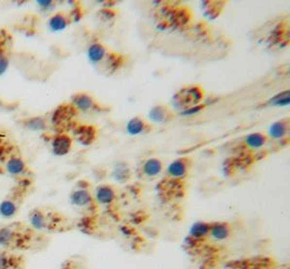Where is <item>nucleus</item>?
Here are the masks:
<instances>
[{
	"mask_svg": "<svg viewBox=\"0 0 290 269\" xmlns=\"http://www.w3.org/2000/svg\"><path fill=\"white\" fill-rule=\"evenodd\" d=\"M25 127L30 130L41 131L46 128V121L43 117H31L25 120Z\"/></svg>",
	"mask_w": 290,
	"mask_h": 269,
	"instance_id": "24",
	"label": "nucleus"
},
{
	"mask_svg": "<svg viewBox=\"0 0 290 269\" xmlns=\"http://www.w3.org/2000/svg\"><path fill=\"white\" fill-rule=\"evenodd\" d=\"M243 142L252 150L262 149L268 142V136L262 133H251L243 137Z\"/></svg>",
	"mask_w": 290,
	"mask_h": 269,
	"instance_id": "20",
	"label": "nucleus"
},
{
	"mask_svg": "<svg viewBox=\"0 0 290 269\" xmlns=\"http://www.w3.org/2000/svg\"><path fill=\"white\" fill-rule=\"evenodd\" d=\"M72 107L75 111L88 113L99 111L100 104L97 103L93 95L86 93H78L72 97Z\"/></svg>",
	"mask_w": 290,
	"mask_h": 269,
	"instance_id": "4",
	"label": "nucleus"
},
{
	"mask_svg": "<svg viewBox=\"0 0 290 269\" xmlns=\"http://www.w3.org/2000/svg\"><path fill=\"white\" fill-rule=\"evenodd\" d=\"M75 139L83 145H89L95 141L97 131L94 126L80 125L74 129Z\"/></svg>",
	"mask_w": 290,
	"mask_h": 269,
	"instance_id": "13",
	"label": "nucleus"
},
{
	"mask_svg": "<svg viewBox=\"0 0 290 269\" xmlns=\"http://www.w3.org/2000/svg\"><path fill=\"white\" fill-rule=\"evenodd\" d=\"M4 170L11 176H22L26 174L27 165L23 158L17 154H12L10 158H7Z\"/></svg>",
	"mask_w": 290,
	"mask_h": 269,
	"instance_id": "9",
	"label": "nucleus"
},
{
	"mask_svg": "<svg viewBox=\"0 0 290 269\" xmlns=\"http://www.w3.org/2000/svg\"><path fill=\"white\" fill-rule=\"evenodd\" d=\"M204 98V93L200 87L198 86H188L184 87L178 93L174 95L173 104L182 110H187V109L196 107L200 103Z\"/></svg>",
	"mask_w": 290,
	"mask_h": 269,
	"instance_id": "1",
	"label": "nucleus"
},
{
	"mask_svg": "<svg viewBox=\"0 0 290 269\" xmlns=\"http://www.w3.org/2000/svg\"><path fill=\"white\" fill-rule=\"evenodd\" d=\"M210 222H196L189 228V238L193 241H200L208 238L210 230Z\"/></svg>",
	"mask_w": 290,
	"mask_h": 269,
	"instance_id": "19",
	"label": "nucleus"
},
{
	"mask_svg": "<svg viewBox=\"0 0 290 269\" xmlns=\"http://www.w3.org/2000/svg\"><path fill=\"white\" fill-rule=\"evenodd\" d=\"M163 162L158 158H149L142 163L141 173L147 178H155L163 172Z\"/></svg>",
	"mask_w": 290,
	"mask_h": 269,
	"instance_id": "11",
	"label": "nucleus"
},
{
	"mask_svg": "<svg viewBox=\"0 0 290 269\" xmlns=\"http://www.w3.org/2000/svg\"><path fill=\"white\" fill-rule=\"evenodd\" d=\"M19 265L17 257L6 252L0 253V269H13Z\"/></svg>",
	"mask_w": 290,
	"mask_h": 269,
	"instance_id": "23",
	"label": "nucleus"
},
{
	"mask_svg": "<svg viewBox=\"0 0 290 269\" xmlns=\"http://www.w3.org/2000/svg\"><path fill=\"white\" fill-rule=\"evenodd\" d=\"M70 24V17H68L64 12H56L54 15L49 17L48 27L52 32H62L67 29Z\"/></svg>",
	"mask_w": 290,
	"mask_h": 269,
	"instance_id": "17",
	"label": "nucleus"
},
{
	"mask_svg": "<svg viewBox=\"0 0 290 269\" xmlns=\"http://www.w3.org/2000/svg\"><path fill=\"white\" fill-rule=\"evenodd\" d=\"M6 157H7V149H6V147H4V145L0 144V162L4 161V159L7 158Z\"/></svg>",
	"mask_w": 290,
	"mask_h": 269,
	"instance_id": "27",
	"label": "nucleus"
},
{
	"mask_svg": "<svg viewBox=\"0 0 290 269\" xmlns=\"http://www.w3.org/2000/svg\"><path fill=\"white\" fill-rule=\"evenodd\" d=\"M289 131V121L287 120H280L276 121L269 126L268 134L271 139L280 140L285 138V136L288 134Z\"/></svg>",
	"mask_w": 290,
	"mask_h": 269,
	"instance_id": "15",
	"label": "nucleus"
},
{
	"mask_svg": "<svg viewBox=\"0 0 290 269\" xmlns=\"http://www.w3.org/2000/svg\"><path fill=\"white\" fill-rule=\"evenodd\" d=\"M289 102H290V93L289 90H285L270 98L268 101H266V104H268L269 107L286 108L289 106Z\"/></svg>",
	"mask_w": 290,
	"mask_h": 269,
	"instance_id": "22",
	"label": "nucleus"
},
{
	"mask_svg": "<svg viewBox=\"0 0 290 269\" xmlns=\"http://www.w3.org/2000/svg\"><path fill=\"white\" fill-rule=\"evenodd\" d=\"M148 118L150 122L155 124H168L172 121L173 113L168 107L165 106H155L151 108L148 112Z\"/></svg>",
	"mask_w": 290,
	"mask_h": 269,
	"instance_id": "10",
	"label": "nucleus"
},
{
	"mask_svg": "<svg viewBox=\"0 0 290 269\" xmlns=\"http://www.w3.org/2000/svg\"><path fill=\"white\" fill-rule=\"evenodd\" d=\"M126 134L130 136H139L141 134H145L148 130V124H147L145 120H142L139 116L132 117L131 120H128L125 125Z\"/></svg>",
	"mask_w": 290,
	"mask_h": 269,
	"instance_id": "16",
	"label": "nucleus"
},
{
	"mask_svg": "<svg viewBox=\"0 0 290 269\" xmlns=\"http://www.w3.org/2000/svg\"><path fill=\"white\" fill-rule=\"evenodd\" d=\"M73 145V139L68 134H58L51 139V151L53 156L64 157L70 153Z\"/></svg>",
	"mask_w": 290,
	"mask_h": 269,
	"instance_id": "6",
	"label": "nucleus"
},
{
	"mask_svg": "<svg viewBox=\"0 0 290 269\" xmlns=\"http://www.w3.org/2000/svg\"><path fill=\"white\" fill-rule=\"evenodd\" d=\"M70 203L77 208L88 209L95 204L93 193L88 188L84 187H77L70 194Z\"/></svg>",
	"mask_w": 290,
	"mask_h": 269,
	"instance_id": "5",
	"label": "nucleus"
},
{
	"mask_svg": "<svg viewBox=\"0 0 290 269\" xmlns=\"http://www.w3.org/2000/svg\"><path fill=\"white\" fill-rule=\"evenodd\" d=\"M29 221L32 228H34L35 230H44L48 227L49 217L41 209L35 208L30 213Z\"/></svg>",
	"mask_w": 290,
	"mask_h": 269,
	"instance_id": "18",
	"label": "nucleus"
},
{
	"mask_svg": "<svg viewBox=\"0 0 290 269\" xmlns=\"http://www.w3.org/2000/svg\"><path fill=\"white\" fill-rule=\"evenodd\" d=\"M36 3H37V6L40 9H43V10H49V9L53 8L54 6V2L51 1V0H38Z\"/></svg>",
	"mask_w": 290,
	"mask_h": 269,
	"instance_id": "26",
	"label": "nucleus"
},
{
	"mask_svg": "<svg viewBox=\"0 0 290 269\" xmlns=\"http://www.w3.org/2000/svg\"><path fill=\"white\" fill-rule=\"evenodd\" d=\"M95 204L101 206H110L117 200V191L111 185L101 184L96 186L93 192Z\"/></svg>",
	"mask_w": 290,
	"mask_h": 269,
	"instance_id": "3",
	"label": "nucleus"
},
{
	"mask_svg": "<svg viewBox=\"0 0 290 269\" xmlns=\"http://www.w3.org/2000/svg\"><path fill=\"white\" fill-rule=\"evenodd\" d=\"M12 227L4 226L0 228V247L2 248H21L22 238Z\"/></svg>",
	"mask_w": 290,
	"mask_h": 269,
	"instance_id": "7",
	"label": "nucleus"
},
{
	"mask_svg": "<svg viewBox=\"0 0 290 269\" xmlns=\"http://www.w3.org/2000/svg\"><path fill=\"white\" fill-rule=\"evenodd\" d=\"M190 159L187 158H179L174 159L167 166L165 174L169 178L174 180H182L187 176L190 168Z\"/></svg>",
	"mask_w": 290,
	"mask_h": 269,
	"instance_id": "2",
	"label": "nucleus"
},
{
	"mask_svg": "<svg viewBox=\"0 0 290 269\" xmlns=\"http://www.w3.org/2000/svg\"><path fill=\"white\" fill-rule=\"evenodd\" d=\"M232 236V227L227 222H216L210 225L209 238L216 242H222Z\"/></svg>",
	"mask_w": 290,
	"mask_h": 269,
	"instance_id": "8",
	"label": "nucleus"
},
{
	"mask_svg": "<svg viewBox=\"0 0 290 269\" xmlns=\"http://www.w3.org/2000/svg\"><path fill=\"white\" fill-rule=\"evenodd\" d=\"M87 59L91 64H99L102 63L104 59L108 57V49L102 44L94 43L87 48Z\"/></svg>",
	"mask_w": 290,
	"mask_h": 269,
	"instance_id": "12",
	"label": "nucleus"
},
{
	"mask_svg": "<svg viewBox=\"0 0 290 269\" xmlns=\"http://www.w3.org/2000/svg\"><path fill=\"white\" fill-rule=\"evenodd\" d=\"M112 177L114 181L119 182V184H124L131 177V170L126 163L119 162L116 166L113 167L112 171Z\"/></svg>",
	"mask_w": 290,
	"mask_h": 269,
	"instance_id": "21",
	"label": "nucleus"
},
{
	"mask_svg": "<svg viewBox=\"0 0 290 269\" xmlns=\"http://www.w3.org/2000/svg\"><path fill=\"white\" fill-rule=\"evenodd\" d=\"M19 201H17V197H10L4 199L3 201L0 203V216L2 218H12L17 215V213L19 212Z\"/></svg>",
	"mask_w": 290,
	"mask_h": 269,
	"instance_id": "14",
	"label": "nucleus"
},
{
	"mask_svg": "<svg viewBox=\"0 0 290 269\" xmlns=\"http://www.w3.org/2000/svg\"><path fill=\"white\" fill-rule=\"evenodd\" d=\"M9 64H10V60H9L8 54L0 51V76L8 70Z\"/></svg>",
	"mask_w": 290,
	"mask_h": 269,
	"instance_id": "25",
	"label": "nucleus"
}]
</instances>
